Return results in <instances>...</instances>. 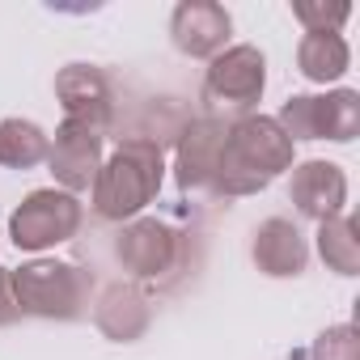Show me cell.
Segmentation results:
<instances>
[{
	"mask_svg": "<svg viewBox=\"0 0 360 360\" xmlns=\"http://www.w3.org/2000/svg\"><path fill=\"white\" fill-rule=\"evenodd\" d=\"M280 169H292V140L267 115H242L229 123V140L212 178L217 195H259Z\"/></svg>",
	"mask_w": 360,
	"mask_h": 360,
	"instance_id": "obj_1",
	"label": "cell"
},
{
	"mask_svg": "<svg viewBox=\"0 0 360 360\" xmlns=\"http://www.w3.org/2000/svg\"><path fill=\"white\" fill-rule=\"evenodd\" d=\"M161 144H153L148 136H127L119 140V148L102 161L98 178H94V212L102 221H131L136 212H144L157 191H161Z\"/></svg>",
	"mask_w": 360,
	"mask_h": 360,
	"instance_id": "obj_2",
	"label": "cell"
},
{
	"mask_svg": "<svg viewBox=\"0 0 360 360\" xmlns=\"http://www.w3.org/2000/svg\"><path fill=\"white\" fill-rule=\"evenodd\" d=\"M9 288L18 314L51 318V322H72L85 314V276L60 259L22 263L18 271H9Z\"/></svg>",
	"mask_w": 360,
	"mask_h": 360,
	"instance_id": "obj_3",
	"label": "cell"
},
{
	"mask_svg": "<svg viewBox=\"0 0 360 360\" xmlns=\"http://www.w3.org/2000/svg\"><path fill=\"white\" fill-rule=\"evenodd\" d=\"M280 131L297 140H335L347 144L360 131V94L356 89H330V94H297L276 115Z\"/></svg>",
	"mask_w": 360,
	"mask_h": 360,
	"instance_id": "obj_4",
	"label": "cell"
},
{
	"mask_svg": "<svg viewBox=\"0 0 360 360\" xmlns=\"http://www.w3.org/2000/svg\"><path fill=\"white\" fill-rule=\"evenodd\" d=\"M263 85H267V60L259 47L250 43H238V47H225L212 64H208V77H204V102L212 115H250V106L263 98Z\"/></svg>",
	"mask_w": 360,
	"mask_h": 360,
	"instance_id": "obj_5",
	"label": "cell"
},
{
	"mask_svg": "<svg viewBox=\"0 0 360 360\" xmlns=\"http://www.w3.org/2000/svg\"><path fill=\"white\" fill-rule=\"evenodd\" d=\"M81 200L68 195V191H56V187H43V191H30L13 217H9V238L18 250H47V246H60L68 242L77 229H81Z\"/></svg>",
	"mask_w": 360,
	"mask_h": 360,
	"instance_id": "obj_6",
	"label": "cell"
},
{
	"mask_svg": "<svg viewBox=\"0 0 360 360\" xmlns=\"http://www.w3.org/2000/svg\"><path fill=\"white\" fill-rule=\"evenodd\" d=\"M225 140H229V119H221V115L191 119L183 131H178V153H174L178 187H183V191H204L208 187L212 191V178H217Z\"/></svg>",
	"mask_w": 360,
	"mask_h": 360,
	"instance_id": "obj_7",
	"label": "cell"
},
{
	"mask_svg": "<svg viewBox=\"0 0 360 360\" xmlns=\"http://www.w3.org/2000/svg\"><path fill=\"white\" fill-rule=\"evenodd\" d=\"M56 98L64 106V123H81L94 131H110L115 123V98L110 81L98 64H68L56 72Z\"/></svg>",
	"mask_w": 360,
	"mask_h": 360,
	"instance_id": "obj_8",
	"label": "cell"
},
{
	"mask_svg": "<svg viewBox=\"0 0 360 360\" xmlns=\"http://www.w3.org/2000/svg\"><path fill=\"white\" fill-rule=\"evenodd\" d=\"M102 131L94 127H81V123H60L51 148H47V165L56 174V183L77 195V191H89L94 178L102 169Z\"/></svg>",
	"mask_w": 360,
	"mask_h": 360,
	"instance_id": "obj_9",
	"label": "cell"
},
{
	"mask_svg": "<svg viewBox=\"0 0 360 360\" xmlns=\"http://www.w3.org/2000/svg\"><path fill=\"white\" fill-rule=\"evenodd\" d=\"M229 30H233V18L217 0H183L169 18L174 47L191 60H217L229 43Z\"/></svg>",
	"mask_w": 360,
	"mask_h": 360,
	"instance_id": "obj_10",
	"label": "cell"
},
{
	"mask_svg": "<svg viewBox=\"0 0 360 360\" xmlns=\"http://www.w3.org/2000/svg\"><path fill=\"white\" fill-rule=\"evenodd\" d=\"M115 255H119V263H123L127 276H136V280H157V276H165V271L178 263V233H174L169 225L153 221V217H140V221H131V225L119 233Z\"/></svg>",
	"mask_w": 360,
	"mask_h": 360,
	"instance_id": "obj_11",
	"label": "cell"
},
{
	"mask_svg": "<svg viewBox=\"0 0 360 360\" xmlns=\"http://www.w3.org/2000/svg\"><path fill=\"white\" fill-rule=\"evenodd\" d=\"M288 195L297 204L301 217L309 221H330V217H343V204H347V174L335 165V161H301L292 165V183H288Z\"/></svg>",
	"mask_w": 360,
	"mask_h": 360,
	"instance_id": "obj_12",
	"label": "cell"
},
{
	"mask_svg": "<svg viewBox=\"0 0 360 360\" xmlns=\"http://www.w3.org/2000/svg\"><path fill=\"white\" fill-rule=\"evenodd\" d=\"M255 263L259 271L276 276V280H288V276H301L305 263H309V246L301 238V229L284 217H271L255 229Z\"/></svg>",
	"mask_w": 360,
	"mask_h": 360,
	"instance_id": "obj_13",
	"label": "cell"
},
{
	"mask_svg": "<svg viewBox=\"0 0 360 360\" xmlns=\"http://www.w3.org/2000/svg\"><path fill=\"white\" fill-rule=\"evenodd\" d=\"M94 322H98V330H102L106 339L131 343V339H140V335L148 330L153 309H148V301H144L140 288H131V284H110V288L98 297Z\"/></svg>",
	"mask_w": 360,
	"mask_h": 360,
	"instance_id": "obj_14",
	"label": "cell"
},
{
	"mask_svg": "<svg viewBox=\"0 0 360 360\" xmlns=\"http://www.w3.org/2000/svg\"><path fill=\"white\" fill-rule=\"evenodd\" d=\"M297 68L305 81L314 85H330L339 81L347 68H352V51H347V39L339 30H318V34H305L297 43Z\"/></svg>",
	"mask_w": 360,
	"mask_h": 360,
	"instance_id": "obj_15",
	"label": "cell"
},
{
	"mask_svg": "<svg viewBox=\"0 0 360 360\" xmlns=\"http://www.w3.org/2000/svg\"><path fill=\"white\" fill-rule=\"evenodd\" d=\"M51 136L30 123V119H5L0 123V165L9 169H34L39 161H47Z\"/></svg>",
	"mask_w": 360,
	"mask_h": 360,
	"instance_id": "obj_16",
	"label": "cell"
},
{
	"mask_svg": "<svg viewBox=\"0 0 360 360\" xmlns=\"http://www.w3.org/2000/svg\"><path fill=\"white\" fill-rule=\"evenodd\" d=\"M318 255L335 276H356L360 271V238L347 217H330L318 225Z\"/></svg>",
	"mask_w": 360,
	"mask_h": 360,
	"instance_id": "obj_17",
	"label": "cell"
},
{
	"mask_svg": "<svg viewBox=\"0 0 360 360\" xmlns=\"http://www.w3.org/2000/svg\"><path fill=\"white\" fill-rule=\"evenodd\" d=\"M292 18L305 26V34H318V30H339L347 18H352V5H343V0H297L292 5Z\"/></svg>",
	"mask_w": 360,
	"mask_h": 360,
	"instance_id": "obj_18",
	"label": "cell"
},
{
	"mask_svg": "<svg viewBox=\"0 0 360 360\" xmlns=\"http://www.w3.org/2000/svg\"><path fill=\"white\" fill-rule=\"evenodd\" d=\"M309 360H360V335H356V326H347V322L326 326L314 339Z\"/></svg>",
	"mask_w": 360,
	"mask_h": 360,
	"instance_id": "obj_19",
	"label": "cell"
},
{
	"mask_svg": "<svg viewBox=\"0 0 360 360\" xmlns=\"http://www.w3.org/2000/svg\"><path fill=\"white\" fill-rule=\"evenodd\" d=\"M13 318H22L18 314V305H13V288H9V271L0 267V326H9Z\"/></svg>",
	"mask_w": 360,
	"mask_h": 360,
	"instance_id": "obj_20",
	"label": "cell"
}]
</instances>
